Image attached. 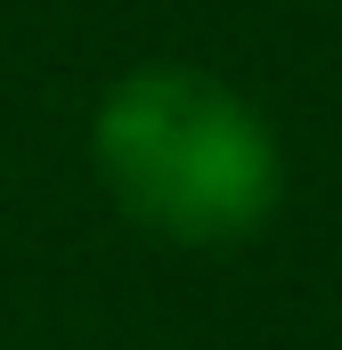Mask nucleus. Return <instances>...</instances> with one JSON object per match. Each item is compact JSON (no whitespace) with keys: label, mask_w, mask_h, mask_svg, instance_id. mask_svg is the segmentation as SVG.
<instances>
[{"label":"nucleus","mask_w":342,"mask_h":350,"mask_svg":"<svg viewBox=\"0 0 342 350\" xmlns=\"http://www.w3.org/2000/svg\"><path fill=\"white\" fill-rule=\"evenodd\" d=\"M90 163L122 220L163 245H245L285 204V147L253 98L204 66H139L98 98Z\"/></svg>","instance_id":"nucleus-1"}]
</instances>
